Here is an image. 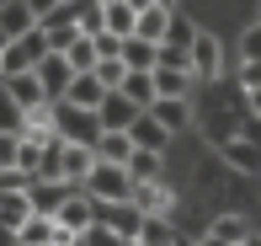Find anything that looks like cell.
<instances>
[{"label": "cell", "mask_w": 261, "mask_h": 246, "mask_svg": "<svg viewBox=\"0 0 261 246\" xmlns=\"http://www.w3.org/2000/svg\"><path fill=\"white\" fill-rule=\"evenodd\" d=\"M59 6H64V0H27V11H32V21H38V27H43L48 16H54Z\"/></svg>", "instance_id": "cell-36"}, {"label": "cell", "mask_w": 261, "mask_h": 246, "mask_svg": "<svg viewBox=\"0 0 261 246\" xmlns=\"http://www.w3.org/2000/svg\"><path fill=\"white\" fill-rule=\"evenodd\" d=\"M117 91H123L134 107H149V102H155V75H149V70H128Z\"/></svg>", "instance_id": "cell-26"}, {"label": "cell", "mask_w": 261, "mask_h": 246, "mask_svg": "<svg viewBox=\"0 0 261 246\" xmlns=\"http://www.w3.org/2000/svg\"><path fill=\"white\" fill-rule=\"evenodd\" d=\"M240 64H261V21L240 32Z\"/></svg>", "instance_id": "cell-33"}, {"label": "cell", "mask_w": 261, "mask_h": 246, "mask_svg": "<svg viewBox=\"0 0 261 246\" xmlns=\"http://www.w3.org/2000/svg\"><path fill=\"white\" fill-rule=\"evenodd\" d=\"M16 145L21 134H0V171H16Z\"/></svg>", "instance_id": "cell-35"}, {"label": "cell", "mask_w": 261, "mask_h": 246, "mask_svg": "<svg viewBox=\"0 0 261 246\" xmlns=\"http://www.w3.org/2000/svg\"><path fill=\"white\" fill-rule=\"evenodd\" d=\"M0 49H6V32H0Z\"/></svg>", "instance_id": "cell-44"}, {"label": "cell", "mask_w": 261, "mask_h": 246, "mask_svg": "<svg viewBox=\"0 0 261 246\" xmlns=\"http://www.w3.org/2000/svg\"><path fill=\"white\" fill-rule=\"evenodd\" d=\"M32 27H38V21H32L27 0H0V32H6V43L21 38V32H32Z\"/></svg>", "instance_id": "cell-20"}, {"label": "cell", "mask_w": 261, "mask_h": 246, "mask_svg": "<svg viewBox=\"0 0 261 246\" xmlns=\"http://www.w3.org/2000/svg\"><path fill=\"white\" fill-rule=\"evenodd\" d=\"M16 246H54V219L48 214H27L16 225Z\"/></svg>", "instance_id": "cell-25"}, {"label": "cell", "mask_w": 261, "mask_h": 246, "mask_svg": "<svg viewBox=\"0 0 261 246\" xmlns=\"http://www.w3.org/2000/svg\"><path fill=\"white\" fill-rule=\"evenodd\" d=\"M165 155L160 150H128V177L134 182H155V177H165Z\"/></svg>", "instance_id": "cell-27"}, {"label": "cell", "mask_w": 261, "mask_h": 246, "mask_svg": "<svg viewBox=\"0 0 261 246\" xmlns=\"http://www.w3.org/2000/svg\"><path fill=\"white\" fill-rule=\"evenodd\" d=\"M38 166H43V145H38V139H21V145H16V171H21V177H38Z\"/></svg>", "instance_id": "cell-29"}, {"label": "cell", "mask_w": 261, "mask_h": 246, "mask_svg": "<svg viewBox=\"0 0 261 246\" xmlns=\"http://www.w3.org/2000/svg\"><path fill=\"white\" fill-rule=\"evenodd\" d=\"M245 97H251V113L261 118V91H245Z\"/></svg>", "instance_id": "cell-39"}, {"label": "cell", "mask_w": 261, "mask_h": 246, "mask_svg": "<svg viewBox=\"0 0 261 246\" xmlns=\"http://www.w3.org/2000/svg\"><path fill=\"white\" fill-rule=\"evenodd\" d=\"M91 219H96V198H91V193H69L64 204H59L54 225H59V230H69V236H80Z\"/></svg>", "instance_id": "cell-9"}, {"label": "cell", "mask_w": 261, "mask_h": 246, "mask_svg": "<svg viewBox=\"0 0 261 246\" xmlns=\"http://www.w3.org/2000/svg\"><path fill=\"white\" fill-rule=\"evenodd\" d=\"M27 214H32V204H27V187H0V225H6V230H16Z\"/></svg>", "instance_id": "cell-23"}, {"label": "cell", "mask_w": 261, "mask_h": 246, "mask_svg": "<svg viewBox=\"0 0 261 246\" xmlns=\"http://www.w3.org/2000/svg\"><path fill=\"white\" fill-rule=\"evenodd\" d=\"M43 54H48V38H43V27L21 32V38H11L6 49H0V75H27V70H38Z\"/></svg>", "instance_id": "cell-3"}, {"label": "cell", "mask_w": 261, "mask_h": 246, "mask_svg": "<svg viewBox=\"0 0 261 246\" xmlns=\"http://www.w3.org/2000/svg\"><path fill=\"white\" fill-rule=\"evenodd\" d=\"M245 241H251V236H245ZM245 241H240V246H245Z\"/></svg>", "instance_id": "cell-46"}, {"label": "cell", "mask_w": 261, "mask_h": 246, "mask_svg": "<svg viewBox=\"0 0 261 246\" xmlns=\"http://www.w3.org/2000/svg\"><path fill=\"white\" fill-rule=\"evenodd\" d=\"M80 193H91L96 204H128V193H134V177H128V166L96 161V166L86 171V182H80Z\"/></svg>", "instance_id": "cell-2"}, {"label": "cell", "mask_w": 261, "mask_h": 246, "mask_svg": "<svg viewBox=\"0 0 261 246\" xmlns=\"http://www.w3.org/2000/svg\"><path fill=\"white\" fill-rule=\"evenodd\" d=\"M128 6H134V11H144V6H155V0H128Z\"/></svg>", "instance_id": "cell-40"}, {"label": "cell", "mask_w": 261, "mask_h": 246, "mask_svg": "<svg viewBox=\"0 0 261 246\" xmlns=\"http://www.w3.org/2000/svg\"><path fill=\"white\" fill-rule=\"evenodd\" d=\"M139 113H144V107H134L123 91H107V97H101V107H96V118H101V128H128Z\"/></svg>", "instance_id": "cell-17"}, {"label": "cell", "mask_w": 261, "mask_h": 246, "mask_svg": "<svg viewBox=\"0 0 261 246\" xmlns=\"http://www.w3.org/2000/svg\"><path fill=\"white\" fill-rule=\"evenodd\" d=\"M134 16L139 11L128 0H101V32H112V38H134Z\"/></svg>", "instance_id": "cell-19"}, {"label": "cell", "mask_w": 261, "mask_h": 246, "mask_svg": "<svg viewBox=\"0 0 261 246\" xmlns=\"http://www.w3.org/2000/svg\"><path fill=\"white\" fill-rule=\"evenodd\" d=\"M144 113H149V118L165 128V134H181V128L192 123V102H187V97H155Z\"/></svg>", "instance_id": "cell-11"}, {"label": "cell", "mask_w": 261, "mask_h": 246, "mask_svg": "<svg viewBox=\"0 0 261 246\" xmlns=\"http://www.w3.org/2000/svg\"><path fill=\"white\" fill-rule=\"evenodd\" d=\"M219 155L245 177H261V123H251L245 139H219Z\"/></svg>", "instance_id": "cell-4"}, {"label": "cell", "mask_w": 261, "mask_h": 246, "mask_svg": "<svg viewBox=\"0 0 261 246\" xmlns=\"http://www.w3.org/2000/svg\"><path fill=\"white\" fill-rule=\"evenodd\" d=\"M149 75H155V97H192V70H187V64L160 59Z\"/></svg>", "instance_id": "cell-14"}, {"label": "cell", "mask_w": 261, "mask_h": 246, "mask_svg": "<svg viewBox=\"0 0 261 246\" xmlns=\"http://www.w3.org/2000/svg\"><path fill=\"white\" fill-rule=\"evenodd\" d=\"M0 86H6V97L16 102L21 113H32V107H48V97H43V80L32 75V70H27V75H0Z\"/></svg>", "instance_id": "cell-13"}, {"label": "cell", "mask_w": 261, "mask_h": 246, "mask_svg": "<svg viewBox=\"0 0 261 246\" xmlns=\"http://www.w3.org/2000/svg\"><path fill=\"white\" fill-rule=\"evenodd\" d=\"M101 97H107V86H101L96 75H91V70H80V75L69 80V91H64L59 102H69V107H86V113H96V107H101Z\"/></svg>", "instance_id": "cell-15"}, {"label": "cell", "mask_w": 261, "mask_h": 246, "mask_svg": "<svg viewBox=\"0 0 261 246\" xmlns=\"http://www.w3.org/2000/svg\"><path fill=\"white\" fill-rule=\"evenodd\" d=\"M165 27H171V11H165V6H144V11L134 16V38L160 43V38H165Z\"/></svg>", "instance_id": "cell-24"}, {"label": "cell", "mask_w": 261, "mask_h": 246, "mask_svg": "<svg viewBox=\"0 0 261 246\" xmlns=\"http://www.w3.org/2000/svg\"><path fill=\"white\" fill-rule=\"evenodd\" d=\"M54 139H64V145H91L96 150L101 139V118L86 107H69V102H54Z\"/></svg>", "instance_id": "cell-1"}, {"label": "cell", "mask_w": 261, "mask_h": 246, "mask_svg": "<svg viewBox=\"0 0 261 246\" xmlns=\"http://www.w3.org/2000/svg\"><path fill=\"white\" fill-rule=\"evenodd\" d=\"M128 204H134L139 214H171V209H176V193H171L165 177H155V182H134Z\"/></svg>", "instance_id": "cell-7"}, {"label": "cell", "mask_w": 261, "mask_h": 246, "mask_svg": "<svg viewBox=\"0 0 261 246\" xmlns=\"http://www.w3.org/2000/svg\"><path fill=\"white\" fill-rule=\"evenodd\" d=\"M96 219L107 230H117L123 241H139V230H144V214L134 204H96Z\"/></svg>", "instance_id": "cell-10"}, {"label": "cell", "mask_w": 261, "mask_h": 246, "mask_svg": "<svg viewBox=\"0 0 261 246\" xmlns=\"http://www.w3.org/2000/svg\"><path fill=\"white\" fill-rule=\"evenodd\" d=\"M32 75L43 80V97H48V102H59V97L69 91V80H75V64H69L64 54H54V49H48V54L38 59V70H32Z\"/></svg>", "instance_id": "cell-6"}, {"label": "cell", "mask_w": 261, "mask_h": 246, "mask_svg": "<svg viewBox=\"0 0 261 246\" xmlns=\"http://www.w3.org/2000/svg\"><path fill=\"white\" fill-rule=\"evenodd\" d=\"M91 75H96L107 91H117V86H123V75H128V64L112 54V59H96V64H91Z\"/></svg>", "instance_id": "cell-30"}, {"label": "cell", "mask_w": 261, "mask_h": 246, "mask_svg": "<svg viewBox=\"0 0 261 246\" xmlns=\"http://www.w3.org/2000/svg\"><path fill=\"white\" fill-rule=\"evenodd\" d=\"M21 118H27V113L6 97V86H0V134H21Z\"/></svg>", "instance_id": "cell-34"}, {"label": "cell", "mask_w": 261, "mask_h": 246, "mask_svg": "<svg viewBox=\"0 0 261 246\" xmlns=\"http://www.w3.org/2000/svg\"><path fill=\"white\" fill-rule=\"evenodd\" d=\"M64 59L75 64V75H80V70H91V64H96V43H91L86 32H80V38H75V43L64 49Z\"/></svg>", "instance_id": "cell-31"}, {"label": "cell", "mask_w": 261, "mask_h": 246, "mask_svg": "<svg viewBox=\"0 0 261 246\" xmlns=\"http://www.w3.org/2000/svg\"><path fill=\"white\" fill-rule=\"evenodd\" d=\"M203 236H213L219 246H240L245 236H251V219H245L240 209H224V214H213V225L203 230Z\"/></svg>", "instance_id": "cell-16"}, {"label": "cell", "mask_w": 261, "mask_h": 246, "mask_svg": "<svg viewBox=\"0 0 261 246\" xmlns=\"http://www.w3.org/2000/svg\"><path fill=\"white\" fill-rule=\"evenodd\" d=\"M240 86L245 91H261V64H240Z\"/></svg>", "instance_id": "cell-37"}, {"label": "cell", "mask_w": 261, "mask_h": 246, "mask_svg": "<svg viewBox=\"0 0 261 246\" xmlns=\"http://www.w3.org/2000/svg\"><path fill=\"white\" fill-rule=\"evenodd\" d=\"M155 6H165V11H176V6H181V0H155Z\"/></svg>", "instance_id": "cell-41"}, {"label": "cell", "mask_w": 261, "mask_h": 246, "mask_svg": "<svg viewBox=\"0 0 261 246\" xmlns=\"http://www.w3.org/2000/svg\"><path fill=\"white\" fill-rule=\"evenodd\" d=\"M245 246H261V236H251V241H245Z\"/></svg>", "instance_id": "cell-42"}, {"label": "cell", "mask_w": 261, "mask_h": 246, "mask_svg": "<svg viewBox=\"0 0 261 246\" xmlns=\"http://www.w3.org/2000/svg\"><path fill=\"white\" fill-rule=\"evenodd\" d=\"M0 246H16V230H6V225H0Z\"/></svg>", "instance_id": "cell-38"}, {"label": "cell", "mask_w": 261, "mask_h": 246, "mask_svg": "<svg viewBox=\"0 0 261 246\" xmlns=\"http://www.w3.org/2000/svg\"><path fill=\"white\" fill-rule=\"evenodd\" d=\"M187 70H192V80H219L224 49H219L213 32H197V38H192V49H187Z\"/></svg>", "instance_id": "cell-5"}, {"label": "cell", "mask_w": 261, "mask_h": 246, "mask_svg": "<svg viewBox=\"0 0 261 246\" xmlns=\"http://www.w3.org/2000/svg\"><path fill=\"white\" fill-rule=\"evenodd\" d=\"M69 246H80V236H75V241H69Z\"/></svg>", "instance_id": "cell-45"}, {"label": "cell", "mask_w": 261, "mask_h": 246, "mask_svg": "<svg viewBox=\"0 0 261 246\" xmlns=\"http://www.w3.org/2000/svg\"><path fill=\"white\" fill-rule=\"evenodd\" d=\"M128 150H134L128 128H101V139H96V161H112V166H128Z\"/></svg>", "instance_id": "cell-21"}, {"label": "cell", "mask_w": 261, "mask_h": 246, "mask_svg": "<svg viewBox=\"0 0 261 246\" xmlns=\"http://www.w3.org/2000/svg\"><path fill=\"white\" fill-rule=\"evenodd\" d=\"M80 246H123V236H117V230H107L101 219H91V225L80 230Z\"/></svg>", "instance_id": "cell-32"}, {"label": "cell", "mask_w": 261, "mask_h": 246, "mask_svg": "<svg viewBox=\"0 0 261 246\" xmlns=\"http://www.w3.org/2000/svg\"><path fill=\"white\" fill-rule=\"evenodd\" d=\"M128 139H134V150H160V155H165V145H171V134H165L149 113H139V118L128 123Z\"/></svg>", "instance_id": "cell-18"}, {"label": "cell", "mask_w": 261, "mask_h": 246, "mask_svg": "<svg viewBox=\"0 0 261 246\" xmlns=\"http://www.w3.org/2000/svg\"><path fill=\"white\" fill-rule=\"evenodd\" d=\"M69 193H80V187H69V182H43V177H32L27 182V204H32V214H59V204H64Z\"/></svg>", "instance_id": "cell-12"}, {"label": "cell", "mask_w": 261, "mask_h": 246, "mask_svg": "<svg viewBox=\"0 0 261 246\" xmlns=\"http://www.w3.org/2000/svg\"><path fill=\"white\" fill-rule=\"evenodd\" d=\"M91 166H96V150H91V145H64V139H59V182L80 187Z\"/></svg>", "instance_id": "cell-8"}, {"label": "cell", "mask_w": 261, "mask_h": 246, "mask_svg": "<svg viewBox=\"0 0 261 246\" xmlns=\"http://www.w3.org/2000/svg\"><path fill=\"white\" fill-rule=\"evenodd\" d=\"M117 59H123L128 70H155V59H160V43H149V38H123Z\"/></svg>", "instance_id": "cell-22"}, {"label": "cell", "mask_w": 261, "mask_h": 246, "mask_svg": "<svg viewBox=\"0 0 261 246\" xmlns=\"http://www.w3.org/2000/svg\"><path fill=\"white\" fill-rule=\"evenodd\" d=\"M123 246H144V241H123Z\"/></svg>", "instance_id": "cell-43"}, {"label": "cell", "mask_w": 261, "mask_h": 246, "mask_svg": "<svg viewBox=\"0 0 261 246\" xmlns=\"http://www.w3.org/2000/svg\"><path fill=\"white\" fill-rule=\"evenodd\" d=\"M139 241H144V246H176L171 219H165V214H144V230H139Z\"/></svg>", "instance_id": "cell-28"}]
</instances>
